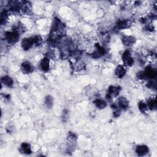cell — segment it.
Returning <instances> with one entry per match:
<instances>
[{"label": "cell", "instance_id": "obj_17", "mask_svg": "<svg viewBox=\"0 0 157 157\" xmlns=\"http://www.w3.org/2000/svg\"><path fill=\"white\" fill-rule=\"evenodd\" d=\"M1 81L3 82V84H4L5 85L9 87H12L14 84L13 79L9 76H5L3 77L1 79Z\"/></svg>", "mask_w": 157, "mask_h": 157}, {"label": "cell", "instance_id": "obj_2", "mask_svg": "<svg viewBox=\"0 0 157 157\" xmlns=\"http://www.w3.org/2000/svg\"><path fill=\"white\" fill-rule=\"evenodd\" d=\"M4 36H5V39L6 41L8 42L9 44H15L16 43L19 39V36L20 34L17 33L16 32H7L4 33Z\"/></svg>", "mask_w": 157, "mask_h": 157}, {"label": "cell", "instance_id": "obj_18", "mask_svg": "<svg viewBox=\"0 0 157 157\" xmlns=\"http://www.w3.org/2000/svg\"><path fill=\"white\" fill-rule=\"evenodd\" d=\"M21 149H22V152L25 154H30L32 152L30 144H29L26 143H24L22 144Z\"/></svg>", "mask_w": 157, "mask_h": 157}, {"label": "cell", "instance_id": "obj_11", "mask_svg": "<svg viewBox=\"0 0 157 157\" xmlns=\"http://www.w3.org/2000/svg\"><path fill=\"white\" fill-rule=\"evenodd\" d=\"M40 67L42 71L46 72L49 70L50 68V60L49 58H44L40 63Z\"/></svg>", "mask_w": 157, "mask_h": 157}, {"label": "cell", "instance_id": "obj_5", "mask_svg": "<svg viewBox=\"0 0 157 157\" xmlns=\"http://www.w3.org/2000/svg\"><path fill=\"white\" fill-rule=\"evenodd\" d=\"M122 60L126 66H131L134 64V59L131 56L129 50H126L122 55Z\"/></svg>", "mask_w": 157, "mask_h": 157}, {"label": "cell", "instance_id": "obj_13", "mask_svg": "<svg viewBox=\"0 0 157 157\" xmlns=\"http://www.w3.org/2000/svg\"><path fill=\"white\" fill-rule=\"evenodd\" d=\"M122 42L126 46H130L136 42V39L133 36H125L122 38Z\"/></svg>", "mask_w": 157, "mask_h": 157}, {"label": "cell", "instance_id": "obj_7", "mask_svg": "<svg viewBox=\"0 0 157 157\" xmlns=\"http://www.w3.org/2000/svg\"><path fill=\"white\" fill-rule=\"evenodd\" d=\"M95 47H96V50L92 55V57L93 58H99L105 54L106 53L105 49H104V47L101 46L100 45H99L98 44H96Z\"/></svg>", "mask_w": 157, "mask_h": 157}, {"label": "cell", "instance_id": "obj_20", "mask_svg": "<svg viewBox=\"0 0 157 157\" xmlns=\"http://www.w3.org/2000/svg\"><path fill=\"white\" fill-rule=\"evenodd\" d=\"M147 107L148 108H149L151 110H155L156 109V105H157V103H156V99H153V98H151V99H149L148 102H147Z\"/></svg>", "mask_w": 157, "mask_h": 157}, {"label": "cell", "instance_id": "obj_6", "mask_svg": "<svg viewBox=\"0 0 157 157\" xmlns=\"http://www.w3.org/2000/svg\"><path fill=\"white\" fill-rule=\"evenodd\" d=\"M21 70L22 71L24 74H29L33 71V66L30 62L26 61L24 63H22L21 66Z\"/></svg>", "mask_w": 157, "mask_h": 157}, {"label": "cell", "instance_id": "obj_24", "mask_svg": "<svg viewBox=\"0 0 157 157\" xmlns=\"http://www.w3.org/2000/svg\"><path fill=\"white\" fill-rule=\"evenodd\" d=\"M138 108H139V110L142 113H145L147 111V109H148V107H147V104H146V103H145L144 102H143V101H140V102L139 103Z\"/></svg>", "mask_w": 157, "mask_h": 157}, {"label": "cell", "instance_id": "obj_4", "mask_svg": "<svg viewBox=\"0 0 157 157\" xmlns=\"http://www.w3.org/2000/svg\"><path fill=\"white\" fill-rule=\"evenodd\" d=\"M34 38L32 37V38H24L22 41L21 46L22 49L25 50H28L30 49L33 45H34Z\"/></svg>", "mask_w": 157, "mask_h": 157}, {"label": "cell", "instance_id": "obj_10", "mask_svg": "<svg viewBox=\"0 0 157 157\" xmlns=\"http://www.w3.org/2000/svg\"><path fill=\"white\" fill-rule=\"evenodd\" d=\"M136 152L139 156H144L148 152V148L144 145L138 146L136 148Z\"/></svg>", "mask_w": 157, "mask_h": 157}, {"label": "cell", "instance_id": "obj_12", "mask_svg": "<svg viewBox=\"0 0 157 157\" xmlns=\"http://www.w3.org/2000/svg\"><path fill=\"white\" fill-rule=\"evenodd\" d=\"M131 22L128 20H120L117 25V28L118 29L128 28L131 26Z\"/></svg>", "mask_w": 157, "mask_h": 157}, {"label": "cell", "instance_id": "obj_9", "mask_svg": "<svg viewBox=\"0 0 157 157\" xmlns=\"http://www.w3.org/2000/svg\"><path fill=\"white\" fill-rule=\"evenodd\" d=\"M129 102L125 97L121 96L118 100V106L123 110L126 109L128 108Z\"/></svg>", "mask_w": 157, "mask_h": 157}, {"label": "cell", "instance_id": "obj_16", "mask_svg": "<svg viewBox=\"0 0 157 157\" xmlns=\"http://www.w3.org/2000/svg\"><path fill=\"white\" fill-rule=\"evenodd\" d=\"M126 74V70L122 65H118L115 70V74L117 77L121 79L124 77Z\"/></svg>", "mask_w": 157, "mask_h": 157}, {"label": "cell", "instance_id": "obj_26", "mask_svg": "<svg viewBox=\"0 0 157 157\" xmlns=\"http://www.w3.org/2000/svg\"><path fill=\"white\" fill-rule=\"evenodd\" d=\"M147 86L148 87V88H154L155 89L156 88V84L155 83V82H154L153 81L151 80L148 83V84L147 85Z\"/></svg>", "mask_w": 157, "mask_h": 157}, {"label": "cell", "instance_id": "obj_25", "mask_svg": "<svg viewBox=\"0 0 157 157\" xmlns=\"http://www.w3.org/2000/svg\"><path fill=\"white\" fill-rule=\"evenodd\" d=\"M69 118V111L68 110H64L63 113V115H62V119H63V122H66L67 120Z\"/></svg>", "mask_w": 157, "mask_h": 157}, {"label": "cell", "instance_id": "obj_22", "mask_svg": "<svg viewBox=\"0 0 157 157\" xmlns=\"http://www.w3.org/2000/svg\"><path fill=\"white\" fill-rule=\"evenodd\" d=\"M45 104H46V106L49 109H50L52 106H53L54 99L50 95H48L46 97V98H45Z\"/></svg>", "mask_w": 157, "mask_h": 157}, {"label": "cell", "instance_id": "obj_15", "mask_svg": "<svg viewBox=\"0 0 157 157\" xmlns=\"http://www.w3.org/2000/svg\"><path fill=\"white\" fill-rule=\"evenodd\" d=\"M93 104L95 106L99 109H104L107 106V103L105 101L101 99H96L93 101Z\"/></svg>", "mask_w": 157, "mask_h": 157}, {"label": "cell", "instance_id": "obj_1", "mask_svg": "<svg viewBox=\"0 0 157 157\" xmlns=\"http://www.w3.org/2000/svg\"><path fill=\"white\" fill-rule=\"evenodd\" d=\"M65 33V25L60 20L56 19L54 20V24L52 27V30L50 34V39L55 41L62 38Z\"/></svg>", "mask_w": 157, "mask_h": 157}, {"label": "cell", "instance_id": "obj_21", "mask_svg": "<svg viewBox=\"0 0 157 157\" xmlns=\"http://www.w3.org/2000/svg\"><path fill=\"white\" fill-rule=\"evenodd\" d=\"M76 140H77V137L76 136V134L71 132L69 133L68 136V141L69 144L70 145L74 146V144H76Z\"/></svg>", "mask_w": 157, "mask_h": 157}, {"label": "cell", "instance_id": "obj_23", "mask_svg": "<svg viewBox=\"0 0 157 157\" xmlns=\"http://www.w3.org/2000/svg\"><path fill=\"white\" fill-rule=\"evenodd\" d=\"M13 31L17 32V33H19L20 34L24 33L25 32V28L23 26V25L19 23V24H16V25L14 26Z\"/></svg>", "mask_w": 157, "mask_h": 157}, {"label": "cell", "instance_id": "obj_27", "mask_svg": "<svg viewBox=\"0 0 157 157\" xmlns=\"http://www.w3.org/2000/svg\"><path fill=\"white\" fill-rule=\"evenodd\" d=\"M120 110L118 109H116L114 113V116L115 117H118L120 116Z\"/></svg>", "mask_w": 157, "mask_h": 157}, {"label": "cell", "instance_id": "obj_3", "mask_svg": "<svg viewBox=\"0 0 157 157\" xmlns=\"http://www.w3.org/2000/svg\"><path fill=\"white\" fill-rule=\"evenodd\" d=\"M120 90L121 88L119 87H114V86L109 87L108 90L106 95L107 99L110 100L115 98V97H117L119 94L120 92Z\"/></svg>", "mask_w": 157, "mask_h": 157}, {"label": "cell", "instance_id": "obj_14", "mask_svg": "<svg viewBox=\"0 0 157 157\" xmlns=\"http://www.w3.org/2000/svg\"><path fill=\"white\" fill-rule=\"evenodd\" d=\"M20 9L22 10V12H23L24 14H29L32 11L31 4L27 1L22 3L21 4Z\"/></svg>", "mask_w": 157, "mask_h": 157}, {"label": "cell", "instance_id": "obj_8", "mask_svg": "<svg viewBox=\"0 0 157 157\" xmlns=\"http://www.w3.org/2000/svg\"><path fill=\"white\" fill-rule=\"evenodd\" d=\"M145 76L146 77V79H154L156 77V72L150 66H148L146 68L145 71H143Z\"/></svg>", "mask_w": 157, "mask_h": 157}, {"label": "cell", "instance_id": "obj_19", "mask_svg": "<svg viewBox=\"0 0 157 157\" xmlns=\"http://www.w3.org/2000/svg\"><path fill=\"white\" fill-rule=\"evenodd\" d=\"M8 11L6 9H4L1 12V17H0V21H1V24L3 25L4 24H6V22L8 19Z\"/></svg>", "mask_w": 157, "mask_h": 157}]
</instances>
